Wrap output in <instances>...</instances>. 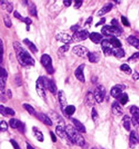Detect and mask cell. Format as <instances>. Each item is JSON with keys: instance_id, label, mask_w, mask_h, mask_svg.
<instances>
[{"instance_id": "cell-1", "label": "cell", "mask_w": 139, "mask_h": 149, "mask_svg": "<svg viewBox=\"0 0 139 149\" xmlns=\"http://www.w3.org/2000/svg\"><path fill=\"white\" fill-rule=\"evenodd\" d=\"M14 51L19 63L24 67L34 66L35 60L26 49L18 42H15L13 44Z\"/></svg>"}, {"instance_id": "cell-2", "label": "cell", "mask_w": 139, "mask_h": 149, "mask_svg": "<svg viewBox=\"0 0 139 149\" xmlns=\"http://www.w3.org/2000/svg\"><path fill=\"white\" fill-rule=\"evenodd\" d=\"M65 131L67 133L68 139L73 143L78 146H83L85 144V140L80 132L75 127L68 125L65 127Z\"/></svg>"}, {"instance_id": "cell-3", "label": "cell", "mask_w": 139, "mask_h": 149, "mask_svg": "<svg viewBox=\"0 0 139 149\" xmlns=\"http://www.w3.org/2000/svg\"><path fill=\"white\" fill-rule=\"evenodd\" d=\"M101 32L105 36L116 37L121 36V31L118 27L115 26L105 25L101 29Z\"/></svg>"}, {"instance_id": "cell-4", "label": "cell", "mask_w": 139, "mask_h": 149, "mask_svg": "<svg viewBox=\"0 0 139 149\" xmlns=\"http://www.w3.org/2000/svg\"><path fill=\"white\" fill-rule=\"evenodd\" d=\"M41 63L49 74H52L54 73V68L52 66V61L49 55L45 54L42 55L41 58Z\"/></svg>"}, {"instance_id": "cell-5", "label": "cell", "mask_w": 139, "mask_h": 149, "mask_svg": "<svg viewBox=\"0 0 139 149\" xmlns=\"http://www.w3.org/2000/svg\"><path fill=\"white\" fill-rule=\"evenodd\" d=\"M36 91L38 95L40 98L43 99H46V87L44 83L42 77H39L36 80Z\"/></svg>"}, {"instance_id": "cell-6", "label": "cell", "mask_w": 139, "mask_h": 149, "mask_svg": "<svg viewBox=\"0 0 139 149\" xmlns=\"http://www.w3.org/2000/svg\"><path fill=\"white\" fill-rule=\"evenodd\" d=\"M94 95L96 101L97 103H100L103 102L104 97L106 95L105 88L101 85L97 86L94 90Z\"/></svg>"}, {"instance_id": "cell-7", "label": "cell", "mask_w": 139, "mask_h": 149, "mask_svg": "<svg viewBox=\"0 0 139 149\" xmlns=\"http://www.w3.org/2000/svg\"><path fill=\"white\" fill-rule=\"evenodd\" d=\"M90 34L87 30H83L81 31H77L75 32L72 36L73 41L77 42H79L81 41L86 40L88 38L90 37Z\"/></svg>"}, {"instance_id": "cell-8", "label": "cell", "mask_w": 139, "mask_h": 149, "mask_svg": "<svg viewBox=\"0 0 139 149\" xmlns=\"http://www.w3.org/2000/svg\"><path fill=\"white\" fill-rule=\"evenodd\" d=\"M72 52L76 55L78 56H79L83 58H88V55L90 52L88 49L84 46L78 45L74 46L72 49Z\"/></svg>"}, {"instance_id": "cell-9", "label": "cell", "mask_w": 139, "mask_h": 149, "mask_svg": "<svg viewBox=\"0 0 139 149\" xmlns=\"http://www.w3.org/2000/svg\"><path fill=\"white\" fill-rule=\"evenodd\" d=\"M8 77V74L5 68L1 67V76H0V91L1 95L5 94V87L6 81Z\"/></svg>"}, {"instance_id": "cell-10", "label": "cell", "mask_w": 139, "mask_h": 149, "mask_svg": "<svg viewBox=\"0 0 139 149\" xmlns=\"http://www.w3.org/2000/svg\"><path fill=\"white\" fill-rule=\"evenodd\" d=\"M43 81L45 85L46 89H49V90L53 94H55L57 92V86L54 81L52 79H49L46 77H42Z\"/></svg>"}, {"instance_id": "cell-11", "label": "cell", "mask_w": 139, "mask_h": 149, "mask_svg": "<svg viewBox=\"0 0 139 149\" xmlns=\"http://www.w3.org/2000/svg\"><path fill=\"white\" fill-rule=\"evenodd\" d=\"M111 46L112 45L109 41L107 40H104L101 42V47L103 50V53L106 56H109L113 55L114 50L112 49Z\"/></svg>"}, {"instance_id": "cell-12", "label": "cell", "mask_w": 139, "mask_h": 149, "mask_svg": "<svg viewBox=\"0 0 139 149\" xmlns=\"http://www.w3.org/2000/svg\"><path fill=\"white\" fill-rule=\"evenodd\" d=\"M55 38L59 42H62L65 44H70L73 42V40L71 37L68 34L64 32L59 33L56 35Z\"/></svg>"}, {"instance_id": "cell-13", "label": "cell", "mask_w": 139, "mask_h": 149, "mask_svg": "<svg viewBox=\"0 0 139 149\" xmlns=\"http://www.w3.org/2000/svg\"><path fill=\"white\" fill-rule=\"evenodd\" d=\"M84 67L85 65L84 64H81L77 68L75 72V75L77 79L81 82H84L85 81V76L84 74Z\"/></svg>"}, {"instance_id": "cell-14", "label": "cell", "mask_w": 139, "mask_h": 149, "mask_svg": "<svg viewBox=\"0 0 139 149\" xmlns=\"http://www.w3.org/2000/svg\"><path fill=\"white\" fill-rule=\"evenodd\" d=\"M124 86L121 85H116V86L112 87L110 91V94L112 96L115 98H119L122 95V90Z\"/></svg>"}, {"instance_id": "cell-15", "label": "cell", "mask_w": 139, "mask_h": 149, "mask_svg": "<svg viewBox=\"0 0 139 149\" xmlns=\"http://www.w3.org/2000/svg\"><path fill=\"white\" fill-rule=\"evenodd\" d=\"M139 137L135 131H131L129 138V145L131 149L134 148L136 145L139 143Z\"/></svg>"}, {"instance_id": "cell-16", "label": "cell", "mask_w": 139, "mask_h": 149, "mask_svg": "<svg viewBox=\"0 0 139 149\" xmlns=\"http://www.w3.org/2000/svg\"><path fill=\"white\" fill-rule=\"evenodd\" d=\"M58 96L59 102L61 105L62 109L63 110H65V109L66 108V107L67 106V102L66 97L64 92L63 90L59 91L58 94Z\"/></svg>"}, {"instance_id": "cell-17", "label": "cell", "mask_w": 139, "mask_h": 149, "mask_svg": "<svg viewBox=\"0 0 139 149\" xmlns=\"http://www.w3.org/2000/svg\"><path fill=\"white\" fill-rule=\"evenodd\" d=\"M95 100L96 99L94 98V95L91 92H88L84 99L85 105L88 107H92L95 104Z\"/></svg>"}, {"instance_id": "cell-18", "label": "cell", "mask_w": 139, "mask_h": 149, "mask_svg": "<svg viewBox=\"0 0 139 149\" xmlns=\"http://www.w3.org/2000/svg\"><path fill=\"white\" fill-rule=\"evenodd\" d=\"M36 117L38 118L41 121L44 123L46 125L49 126H52L53 125V122L50 118L47 116L45 114L43 113H36Z\"/></svg>"}, {"instance_id": "cell-19", "label": "cell", "mask_w": 139, "mask_h": 149, "mask_svg": "<svg viewBox=\"0 0 139 149\" xmlns=\"http://www.w3.org/2000/svg\"><path fill=\"white\" fill-rule=\"evenodd\" d=\"M112 110L113 114L116 116H121L123 114V110L120 107L119 103L115 101L112 103Z\"/></svg>"}, {"instance_id": "cell-20", "label": "cell", "mask_w": 139, "mask_h": 149, "mask_svg": "<svg viewBox=\"0 0 139 149\" xmlns=\"http://www.w3.org/2000/svg\"><path fill=\"white\" fill-rule=\"evenodd\" d=\"M89 38L91 41L95 44H99L102 42L103 36L100 33L94 32L90 34Z\"/></svg>"}, {"instance_id": "cell-21", "label": "cell", "mask_w": 139, "mask_h": 149, "mask_svg": "<svg viewBox=\"0 0 139 149\" xmlns=\"http://www.w3.org/2000/svg\"><path fill=\"white\" fill-rule=\"evenodd\" d=\"M112 7H113V5L112 3H108L107 5H105L97 13V16H98V17L103 16V15L110 12L112 9Z\"/></svg>"}, {"instance_id": "cell-22", "label": "cell", "mask_w": 139, "mask_h": 149, "mask_svg": "<svg viewBox=\"0 0 139 149\" xmlns=\"http://www.w3.org/2000/svg\"><path fill=\"white\" fill-rule=\"evenodd\" d=\"M55 132H56L57 134L60 138L64 139H68V138L67 137V133L66 132L65 129H64L63 126H57L56 127V128H55Z\"/></svg>"}, {"instance_id": "cell-23", "label": "cell", "mask_w": 139, "mask_h": 149, "mask_svg": "<svg viewBox=\"0 0 139 149\" xmlns=\"http://www.w3.org/2000/svg\"><path fill=\"white\" fill-rule=\"evenodd\" d=\"M14 16L16 18L22 21L23 22H24L25 24H26L27 26H28V27H29L28 26L29 25H31V23H32V21H31V19L29 18L28 17H23V16H21L20 15V14L16 10L14 11Z\"/></svg>"}, {"instance_id": "cell-24", "label": "cell", "mask_w": 139, "mask_h": 149, "mask_svg": "<svg viewBox=\"0 0 139 149\" xmlns=\"http://www.w3.org/2000/svg\"><path fill=\"white\" fill-rule=\"evenodd\" d=\"M127 42L136 49H139V40L134 36H130L127 38Z\"/></svg>"}, {"instance_id": "cell-25", "label": "cell", "mask_w": 139, "mask_h": 149, "mask_svg": "<svg viewBox=\"0 0 139 149\" xmlns=\"http://www.w3.org/2000/svg\"><path fill=\"white\" fill-rule=\"evenodd\" d=\"M72 121L74 125L75 126V128H76L78 131L81 133H85L86 132V129L84 125L81 123L79 120H77L76 119H72Z\"/></svg>"}, {"instance_id": "cell-26", "label": "cell", "mask_w": 139, "mask_h": 149, "mask_svg": "<svg viewBox=\"0 0 139 149\" xmlns=\"http://www.w3.org/2000/svg\"><path fill=\"white\" fill-rule=\"evenodd\" d=\"M0 4L2 8L3 9H7V11L10 13L13 10V6L12 3L8 2L7 1H1Z\"/></svg>"}, {"instance_id": "cell-27", "label": "cell", "mask_w": 139, "mask_h": 149, "mask_svg": "<svg viewBox=\"0 0 139 149\" xmlns=\"http://www.w3.org/2000/svg\"><path fill=\"white\" fill-rule=\"evenodd\" d=\"M50 116L53 119V120L55 122H57L59 123L61 126H63L64 125V122L63 119L61 118L58 114L55 113L54 112H52V113H50Z\"/></svg>"}, {"instance_id": "cell-28", "label": "cell", "mask_w": 139, "mask_h": 149, "mask_svg": "<svg viewBox=\"0 0 139 149\" xmlns=\"http://www.w3.org/2000/svg\"><path fill=\"white\" fill-rule=\"evenodd\" d=\"M23 42L25 44L27 45L28 46V48L31 50V52H33V53H36L38 52V50L37 49V48L36 47V46L35 45V44L31 42V41H29L28 39H25Z\"/></svg>"}, {"instance_id": "cell-29", "label": "cell", "mask_w": 139, "mask_h": 149, "mask_svg": "<svg viewBox=\"0 0 139 149\" xmlns=\"http://www.w3.org/2000/svg\"><path fill=\"white\" fill-rule=\"evenodd\" d=\"M88 58L90 62L91 63H97L99 60V54L96 53H91L89 52L88 55Z\"/></svg>"}, {"instance_id": "cell-30", "label": "cell", "mask_w": 139, "mask_h": 149, "mask_svg": "<svg viewBox=\"0 0 139 149\" xmlns=\"http://www.w3.org/2000/svg\"><path fill=\"white\" fill-rule=\"evenodd\" d=\"M10 126L13 128H20L22 126L23 123L16 119H11L9 121Z\"/></svg>"}, {"instance_id": "cell-31", "label": "cell", "mask_w": 139, "mask_h": 149, "mask_svg": "<svg viewBox=\"0 0 139 149\" xmlns=\"http://www.w3.org/2000/svg\"><path fill=\"white\" fill-rule=\"evenodd\" d=\"M109 42L112 45V47H114L115 48H120L122 46L121 42L119 41V40H118L116 37H112L110 39Z\"/></svg>"}, {"instance_id": "cell-32", "label": "cell", "mask_w": 139, "mask_h": 149, "mask_svg": "<svg viewBox=\"0 0 139 149\" xmlns=\"http://www.w3.org/2000/svg\"><path fill=\"white\" fill-rule=\"evenodd\" d=\"M113 55L117 58H122L125 56V52L124 50L122 48H117L116 49L114 50Z\"/></svg>"}, {"instance_id": "cell-33", "label": "cell", "mask_w": 139, "mask_h": 149, "mask_svg": "<svg viewBox=\"0 0 139 149\" xmlns=\"http://www.w3.org/2000/svg\"><path fill=\"white\" fill-rule=\"evenodd\" d=\"M33 132L34 134V136L36 137L37 140L39 141H41V142L44 141V135L41 132L38 130L36 128L33 127Z\"/></svg>"}, {"instance_id": "cell-34", "label": "cell", "mask_w": 139, "mask_h": 149, "mask_svg": "<svg viewBox=\"0 0 139 149\" xmlns=\"http://www.w3.org/2000/svg\"><path fill=\"white\" fill-rule=\"evenodd\" d=\"M123 125L127 131L130 130V119L128 115H125L123 118Z\"/></svg>"}, {"instance_id": "cell-35", "label": "cell", "mask_w": 139, "mask_h": 149, "mask_svg": "<svg viewBox=\"0 0 139 149\" xmlns=\"http://www.w3.org/2000/svg\"><path fill=\"white\" fill-rule=\"evenodd\" d=\"M64 111L66 115L68 116H71L75 112L76 108L74 105H67L66 108L65 109Z\"/></svg>"}, {"instance_id": "cell-36", "label": "cell", "mask_w": 139, "mask_h": 149, "mask_svg": "<svg viewBox=\"0 0 139 149\" xmlns=\"http://www.w3.org/2000/svg\"><path fill=\"white\" fill-rule=\"evenodd\" d=\"M23 108L25 109L27 112L31 115H36V111L34 108L29 104L25 103L23 104Z\"/></svg>"}, {"instance_id": "cell-37", "label": "cell", "mask_w": 139, "mask_h": 149, "mask_svg": "<svg viewBox=\"0 0 139 149\" xmlns=\"http://www.w3.org/2000/svg\"><path fill=\"white\" fill-rule=\"evenodd\" d=\"M130 113L132 116L139 118V108L136 106H132L130 109Z\"/></svg>"}, {"instance_id": "cell-38", "label": "cell", "mask_w": 139, "mask_h": 149, "mask_svg": "<svg viewBox=\"0 0 139 149\" xmlns=\"http://www.w3.org/2000/svg\"><path fill=\"white\" fill-rule=\"evenodd\" d=\"M120 69L122 71L124 72L127 74L129 75L131 73V69L130 67L127 64H123L120 66Z\"/></svg>"}, {"instance_id": "cell-39", "label": "cell", "mask_w": 139, "mask_h": 149, "mask_svg": "<svg viewBox=\"0 0 139 149\" xmlns=\"http://www.w3.org/2000/svg\"><path fill=\"white\" fill-rule=\"evenodd\" d=\"M70 49V45H64L60 47L59 48L58 51V54L59 56H61L63 55L65 53L67 52V51Z\"/></svg>"}, {"instance_id": "cell-40", "label": "cell", "mask_w": 139, "mask_h": 149, "mask_svg": "<svg viewBox=\"0 0 139 149\" xmlns=\"http://www.w3.org/2000/svg\"><path fill=\"white\" fill-rule=\"evenodd\" d=\"M120 102L122 105H125L128 101V96L126 93H123L119 98Z\"/></svg>"}, {"instance_id": "cell-41", "label": "cell", "mask_w": 139, "mask_h": 149, "mask_svg": "<svg viewBox=\"0 0 139 149\" xmlns=\"http://www.w3.org/2000/svg\"><path fill=\"white\" fill-rule=\"evenodd\" d=\"M3 20H4V23H5V25L7 27H10L12 25L11 20L10 19V17L8 15L5 14L3 16Z\"/></svg>"}, {"instance_id": "cell-42", "label": "cell", "mask_w": 139, "mask_h": 149, "mask_svg": "<svg viewBox=\"0 0 139 149\" xmlns=\"http://www.w3.org/2000/svg\"><path fill=\"white\" fill-rule=\"evenodd\" d=\"M29 10L32 16H34V17L37 16V10H36V5L31 4L29 7Z\"/></svg>"}, {"instance_id": "cell-43", "label": "cell", "mask_w": 139, "mask_h": 149, "mask_svg": "<svg viewBox=\"0 0 139 149\" xmlns=\"http://www.w3.org/2000/svg\"><path fill=\"white\" fill-rule=\"evenodd\" d=\"M91 116L93 121L94 122H96L99 119V115L98 113L97 112L96 109L94 108H92V112H91Z\"/></svg>"}, {"instance_id": "cell-44", "label": "cell", "mask_w": 139, "mask_h": 149, "mask_svg": "<svg viewBox=\"0 0 139 149\" xmlns=\"http://www.w3.org/2000/svg\"><path fill=\"white\" fill-rule=\"evenodd\" d=\"M0 128L2 132H5L8 130V124L5 121H2L0 123Z\"/></svg>"}, {"instance_id": "cell-45", "label": "cell", "mask_w": 139, "mask_h": 149, "mask_svg": "<svg viewBox=\"0 0 139 149\" xmlns=\"http://www.w3.org/2000/svg\"><path fill=\"white\" fill-rule=\"evenodd\" d=\"M121 21L125 26H128V27L130 26L129 22L128 21V20H127V19L125 17H124V16L121 17Z\"/></svg>"}, {"instance_id": "cell-46", "label": "cell", "mask_w": 139, "mask_h": 149, "mask_svg": "<svg viewBox=\"0 0 139 149\" xmlns=\"http://www.w3.org/2000/svg\"><path fill=\"white\" fill-rule=\"evenodd\" d=\"M1 60H0V62L1 63L3 61V42L1 40Z\"/></svg>"}, {"instance_id": "cell-47", "label": "cell", "mask_w": 139, "mask_h": 149, "mask_svg": "<svg viewBox=\"0 0 139 149\" xmlns=\"http://www.w3.org/2000/svg\"><path fill=\"white\" fill-rule=\"evenodd\" d=\"M5 110H6V113H7V115H10L11 116H14L15 114V112H14L13 109L8 108V107L5 108Z\"/></svg>"}, {"instance_id": "cell-48", "label": "cell", "mask_w": 139, "mask_h": 149, "mask_svg": "<svg viewBox=\"0 0 139 149\" xmlns=\"http://www.w3.org/2000/svg\"><path fill=\"white\" fill-rule=\"evenodd\" d=\"M83 3V1H75V3L74 5V8L75 9H78L81 7Z\"/></svg>"}, {"instance_id": "cell-49", "label": "cell", "mask_w": 139, "mask_h": 149, "mask_svg": "<svg viewBox=\"0 0 139 149\" xmlns=\"http://www.w3.org/2000/svg\"><path fill=\"white\" fill-rule=\"evenodd\" d=\"M10 143L12 145H13L14 149H20V148L19 146L18 143L15 141V140H13V139H11L10 140Z\"/></svg>"}, {"instance_id": "cell-50", "label": "cell", "mask_w": 139, "mask_h": 149, "mask_svg": "<svg viewBox=\"0 0 139 149\" xmlns=\"http://www.w3.org/2000/svg\"><path fill=\"white\" fill-rule=\"evenodd\" d=\"M139 53H136L133 55L131 57H130L129 59H128V61H132L134 60L135 59H139Z\"/></svg>"}, {"instance_id": "cell-51", "label": "cell", "mask_w": 139, "mask_h": 149, "mask_svg": "<svg viewBox=\"0 0 139 149\" xmlns=\"http://www.w3.org/2000/svg\"><path fill=\"white\" fill-rule=\"evenodd\" d=\"M0 113L1 114L3 115V116H6L7 114L6 113V110H5V108L2 105H0Z\"/></svg>"}, {"instance_id": "cell-52", "label": "cell", "mask_w": 139, "mask_h": 149, "mask_svg": "<svg viewBox=\"0 0 139 149\" xmlns=\"http://www.w3.org/2000/svg\"><path fill=\"white\" fill-rule=\"evenodd\" d=\"M105 21H106L105 18H102L101 19V20H100L99 22H98V23H97V24L95 25V26H96V27H97V26H99L101 25H102L104 23H105Z\"/></svg>"}, {"instance_id": "cell-53", "label": "cell", "mask_w": 139, "mask_h": 149, "mask_svg": "<svg viewBox=\"0 0 139 149\" xmlns=\"http://www.w3.org/2000/svg\"><path fill=\"white\" fill-rule=\"evenodd\" d=\"M50 135H51V139H52V141L54 142V143L56 142L57 141V137H56L55 135L54 134V133L53 132L51 131L50 132Z\"/></svg>"}, {"instance_id": "cell-54", "label": "cell", "mask_w": 139, "mask_h": 149, "mask_svg": "<svg viewBox=\"0 0 139 149\" xmlns=\"http://www.w3.org/2000/svg\"><path fill=\"white\" fill-rule=\"evenodd\" d=\"M63 3L66 7H69L72 3V1H68V0L63 1Z\"/></svg>"}, {"instance_id": "cell-55", "label": "cell", "mask_w": 139, "mask_h": 149, "mask_svg": "<svg viewBox=\"0 0 139 149\" xmlns=\"http://www.w3.org/2000/svg\"><path fill=\"white\" fill-rule=\"evenodd\" d=\"M133 79L134 80H138L139 79V74L136 72H135L133 74V76H132Z\"/></svg>"}, {"instance_id": "cell-56", "label": "cell", "mask_w": 139, "mask_h": 149, "mask_svg": "<svg viewBox=\"0 0 139 149\" xmlns=\"http://www.w3.org/2000/svg\"><path fill=\"white\" fill-rule=\"evenodd\" d=\"M79 26L78 25H75L71 26L70 29L72 31H74L75 32L77 31V30L79 29Z\"/></svg>"}, {"instance_id": "cell-57", "label": "cell", "mask_w": 139, "mask_h": 149, "mask_svg": "<svg viewBox=\"0 0 139 149\" xmlns=\"http://www.w3.org/2000/svg\"><path fill=\"white\" fill-rule=\"evenodd\" d=\"M92 20H93V18L92 17H90L89 18L87 19V20L86 21V22L85 23V25H91V23L92 22Z\"/></svg>"}, {"instance_id": "cell-58", "label": "cell", "mask_w": 139, "mask_h": 149, "mask_svg": "<svg viewBox=\"0 0 139 149\" xmlns=\"http://www.w3.org/2000/svg\"><path fill=\"white\" fill-rule=\"evenodd\" d=\"M112 26H116V27H118L117 26L118 25V21L116 19H112Z\"/></svg>"}, {"instance_id": "cell-59", "label": "cell", "mask_w": 139, "mask_h": 149, "mask_svg": "<svg viewBox=\"0 0 139 149\" xmlns=\"http://www.w3.org/2000/svg\"><path fill=\"white\" fill-rule=\"evenodd\" d=\"M7 96L9 98H12V93L10 90H8L7 91Z\"/></svg>"}, {"instance_id": "cell-60", "label": "cell", "mask_w": 139, "mask_h": 149, "mask_svg": "<svg viewBox=\"0 0 139 149\" xmlns=\"http://www.w3.org/2000/svg\"><path fill=\"white\" fill-rule=\"evenodd\" d=\"M27 149H35L32 146L29 144V143H27Z\"/></svg>"}]
</instances>
